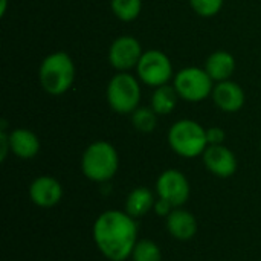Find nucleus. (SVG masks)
<instances>
[{"mask_svg":"<svg viewBox=\"0 0 261 261\" xmlns=\"http://www.w3.org/2000/svg\"><path fill=\"white\" fill-rule=\"evenodd\" d=\"M115 17L121 21H133L142 11V0H110Z\"/></svg>","mask_w":261,"mask_h":261,"instance_id":"18","label":"nucleus"},{"mask_svg":"<svg viewBox=\"0 0 261 261\" xmlns=\"http://www.w3.org/2000/svg\"><path fill=\"white\" fill-rule=\"evenodd\" d=\"M202 159H203L206 170L217 177L226 179V177L234 176L237 171V165H239L237 158L232 153V150H229L223 144L208 145V148L202 154Z\"/></svg>","mask_w":261,"mask_h":261,"instance_id":"10","label":"nucleus"},{"mask_svg":"<svg viewBox=\"0 0 261 261\" xmlns=\"http://www.w3.org/2000/svg\"><path fill=\"white\" fill-rule=\"evenodd\" d=\"M142 54V46L136 37L121 35L109 47V63L116 72H130L136 69Z\"/></svg>","mask_w":261,"mask_h":261,"instance_id":"9","label":"nucleus"},{"mask_svg":"<svg viewBox=\"0 0 261 261\" xmlns=\"http://www.w3.org/2000/svg\"><path fill=\"white\" fill-rule=\"evenodd\" d=\"M29 197L40 208H52L63 199V185L52 176H38L29 187Z\"/></svg>","mask_w":261,"mask_h":261,"instance_id":"12","label":"nucleus"},{"mask_svg":"<svg viewBox=\"0 0 261 261\" xmlns=\"http://www.w3.org/2000/svg\"><path fill=\"white\" fill-rule=\"evenodd\" d=\"M136 73L141 83L153 89L168 84L174 78L170 57L159 49H148L142 54L136 66Z\"/></svg>","mask_w":261,"mask_h":261,"instance_id":"7","label":"nucleus"},{"mask_svg":"<svg viewBox=\"0 0 261 261\" xmlns=\"http://www.w3.org/2000/svg\"><path fill=\"white\" fill-rule=\"evenodd\" d=\"M156 194L158 197L170 202L174 208H180L188 202L191 187L182 171L170 168L159 174L156 180Z\"/></svg>","mask_w":261,"mask_h":261,"instance_id":"8","label":"nucleus"},{"mask_svg":"<svg viewBox=\"0 0 261 261\" xmlns=\"http://www.w3.org/2000/svg\"><path fill=\"white\" fill-rule=\"evenodd\" d=\"M92 236L98 251L109 261L128 260L139 242L136 219L121 210H107L99 214Z\"/></svg>","mask_w":261,"mask_h":261,"instance_id":"1","label":"nucleus"},{"mask_svg":"<svg viewBox=\"0 0 261 261\" xmlns=\"http://www.w3.org/2000/svg\"><path fill=\"white\" fill-rule=\"evenodd\" d=\"M119 168V154L107 141L92 142L81 156L83 174L96 184H109Z\"/></svg>","mask_w":261,"mask_h":261,"instance_id":"3","label":"nucleus"},{"mask_svg":"<svg viewBox=\"0 0 261 261\" xmlns=\"http://www.w3.org/2000/svg\"><path fill=\"white\" fill-rule=\"evenodd\" d=\"M211 98L216 107L225 113H237L243 109L246 102V95L243 87L232 80L216 83Z\"/></svg>","mask_w":261,"mask_h":261,"instance_id":"11","label":"nucleus"},{"mask_svg":"<svg viewBox=\"0 0 261 261\" xmlns=\"http://www.w3.org/2000/svg\"><path fill=\"white\" fill-rule=\"evenodd\" d=\"M76 69L67 52H52L43 58L38 69V80L43 90L52 96L64 95L75 81Z\"/></svg>","mask_w":261,"mask_h":261,"instance_id":"2","label":"nucleus"},{"mask_svg":"<svg viewBox=\"0 0 261 261\" xmlns=\"http://www.w3.org/2000/svg\"><path fill=\"white\" fill-rule=\"evenodd\" d=\"M165 225H167V231L179 242H188L191 239H194V236L197 234V220L196 217L180 208H174L168 217H165Z\"/></svg>","mask_w":261,"mask_h":261,"instance_id":"13","label":"nucleus"},{"mask_svg":"<svg viewBox=\"0 0 261 261\" xmlns=\"http://www.w3.org/2000/svg\"><path fill=\"white\" fill-rule=\"evenodd\" d=\"M171 84L180 99L187 102H202L211 96L216 83L203 67L188 66L174 73Z\"/></svg>","mask_w":261,"mask_h":261,"instance_id":"6","label":"nucleus"},{"mask_svg":"<svg viewBox=\"0 0 261 261\" xmlns=\"http://www.w3.org/2000/svg\"><path fill=\"white\" fill-rule=\"evenodd\" d=\"M133 127L141 133H151L158 125V113L151 107H138L132 115Z\"/></svg>","mask_w":261,"mask_h":261,"instance_id":"19","label":"nucleus"},{"mask_svg":"<svg viewBox=\"0 0 261 261\" xmlns=\"http://www.w3.org/2000/svg\"><path fill=\"white\" fill-rule=\"evenodd\" d=\"M11 153L18 159H32L40 151V139L29 128H14L9 132Z\"/></svg>","mask_w":261,"mask_h":261,"instance_id":"14","label":"nucleus"},{"mask_svg":"<svg viewBox=\"0 0 261 261\" xmlns=\"http://www.w3.org/2000/svg\"><path fill=\"white\" fill-rule=\"evenodd\" d=\"M168 145L171 150L185 159L202 156L208 148L206 128L194 119H179L168 130Z\"/></svg>","mask_w":261,"mask_h":261,"instance_id":"4","label":"nucleus"},{"mask_svg":"<svg viewBox=\"0 0 261 261\" xmlns=\"http://www.w3.org/2000/svg\"><path fill=\"white\" fill-rule=\"evenodd\" d=\"M206 138H208V144L210 145H222L225 142V130L220 127H210L206 128Z\"/></svg>","mask_w":261,"mask_h":261,"instance_id":"22","label":"nucleus"},{"mask_svg":"<svg viewBox=\"0 0 261 261\" xmlns=\"http://www.w3.org/2000/svg\"><path fill=\"white\" fill-rule=\"evenodd\" d=\"M173 210H174V206H173L170 202H167V200H164V199H161V197L156 199L153 211H154L158 216H161V217H168V214H170Z\"/></svg>","mask_w":261,"mask_h":261,"instance_id":"23","label":"nucleus"},{"mask_svg":"<svg viewBox=\"0 0 261 261\" xmlns=\"http://www.w3.org/2000/svg\"><path fill=\"white\" fill-rule=\"evenodd\" d=\"M154 194L147 187L133 188L125 199V213L133 219H141L154 208Z\"/></svg>","mask_w":261,"mask_h":261,"instance_id":"16","label":"nucleus"},{"mask_svg":"<svg viewBox=\"0 0 261 261\" xmlns=\"http://www.w3.org/2000/svg\"><path fill=\"white\" fill-rule=\"evenodd\" d=\"M130 258L132 261H162V251L156 242L142 239L136 243Z\"/></svg>","mask_w":261,"mask_h":261,"instance_id":"20","label":"nucleus"},{"mask_svg":"<svg viewBox=\"0 0 261 261\" xmlns=\"http://www.w3.org/2000/svg\"><path fill=\"white\" fill-rule=\"evenodd\" d=\"M203 69L208 72L214 83L226 81L231 80L236 70V58L228 50H216L206 58Z\"/></svg>","mask_w":261,"mask_h":261,"instance_id":"15","label":"nucleus"},{"mask_svg":"<svg viewBox=\"0 0 261 261\" xmlns=\"http://www.w3.org/2000/svg\"><path fill=\"white\" fill-rule=\"evenodd\" d=\"M8 153H11V145H9V132L0 130V159L5 161Z\"/></svg>","mask_w":261,"mask_h":261,"instance_id":"24","label":"nucleus"},{"mask_svg":"<svg viewBox=\"0 0 261 261\" xmlns=\"http://www.w3.org/2000/svg\"><path fill=\"white\" fill-rule=\"evenodd\" d=\"M260 148H261V144H260Z\"/></svg>","mask_w":261,"mask_h":261,"instance_id":"26","label":"nucleus"},{"mask_svg":"<svg viewBox=\"0 0 261 261\" xmlns=\"http://www.w3.org/2000/svg\"><path fill=\"white\" fill-rule=\"evenodd\" d=\"M179 99L180 98H179L174 86L168 83V84H164V86H159L154 89V92L151 95L150 107L159 116H165V115H170L176 109Z\"/></svg>","mask_w":261,"mask_h":261,"instance_id":"17","label":"nucleus"},{"mask_svg":"<svg viewBox=\"0 0 261 261\" xmlns=\"http://www.w3.org/2000/svg\"><path fill=\"white\" fill-rule=\"evenodd\" d=\"M225 0H190L193 11L205 18L217 15L223 8Z\"/></svg>","mask_w":261,"mask_h":261,"instance_id":"21","label":"nucleus"},{"mask_svg":"<svg viewBox=\"0 0 261 261\" xmlns=\"http://www.w3.org/2000/svg\"><path fill=\"white\" fill-rule=\"evenodd\" d=\"M139 78L130 72L115 73L106 89V98L110 109L119 115H132L141 104Z\"/></svg>","mask_w":261,"mask_h":261,"instance_id":"5","label":"nucleus"},{"mask_svg":"<svg viewBox=\"0 0 261 261\" xmlns=\"http://www.w3.org/2000/svg\"><path fill=\"white\" fill-rule=\"evenodd\" d=\"M6 6H8V0H0V15L2 17L6 14Z\"/></svg>","mask_w":261,"mask_h":261,"instance_id":"25","label":"nucleus"}]
</instances>
